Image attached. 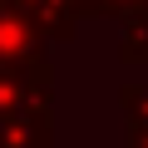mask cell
Instances as JSON below:
<instances>
[{
  "instance_id": "obj_1",
  "label": "cell",
  "mask_w": 148,
  "mask_h": 148,
  "mask_svg": "<svg viewBox=\"0 0 148 148\" xmlns=\"http://www.w3.org/2000/svg\"><path fill=\"white\" fill-rule=\"evenodd\" d=\"M0 69H49L45 40L35 35V25L25 20L20 5L0 10Z\"/></svg>"
},
{
  "instance_id": "obj_2",
  "label": "cell",
  "mask_w": 148,
  "mask_h": 148,
  "mask_svg": "<svg viewBox=\"0 0 148 148\" xmlns=\"http://www.w3.org/2000/svg\"><path fill=\"white\" fill-rule=\"evenodd\" d=\"M25 10V20L35 25V35L49 45V40H74L79 30V15L69 10V0H15Z\"/></svg>"
},
{
  "instance_id": "obj_3",
  "label": "cell",
  "mask_w": 148,
  "mask_h": 148,
  "mask_svg": "<svg viewBox=\"0 0 148 148\" xmlns=\"http://www.w3.org/2000/svg\"><path fill=\"white\" fill-rule=\"evenodd\" d=\"M0 148H54V119H0Z\"/></svg>"
},
{
  "instance_id": "obj_4",
  "label": "cell",
  "mask_w": 148,
  "mask_h": 148,
  "mask_svg": "<svg viewBox=\"0 0 148 148\" xmlns=\"http://www.w3.org/2000/svg\"><path fill=\"white\" fill-rule=\"evenodd\" d=\"M119 59L123 64H148V20H123L119 25Z\"/></svg>"
},
{
  "instance_id": "obj_5",
  "label": "cell",
  "mask_w": 148,
  "mask_h": 148,
  "mask_svg": "<svg viewBox=\"0 0 148 148\" xmlns=\"http://www.w3.org/2000/svg\"><path fill=\"white\" fill-rule=\"evenodd\" d=\"M119 109H123L128 133H143L148 128V84H123L119 89Z\"/></svg>"
},
{
  "instance_id": "obj_6",
  "label": "cell",
  "mask_w": 148,
  "mask_h": 148,
  "mask_svg": "<svg viewBox=\"0 0 148 148\" xmlns=\"http://www.w3.org/2000/svg\"><path fill=\"white\" fill-rule=\"evenodd\" d=\"M94 15H109V20H148V0H89Z\"/></svg>"
},
{
  "instance_id": "obj_7",
  "label": "cell",
  "mask_w": 148,
  "mask_h": 148,
  "mask_svg": "<svg viewBox=\"0 0 148 148\" xmlns=\"http://www.w3.org/2000/svg\"><path fill=\"white\" fill-rule=\"evenodd\" d=\"M123 148H148V128H143V133H128V138H123Z\"/></svg>"
}]
</instances>
